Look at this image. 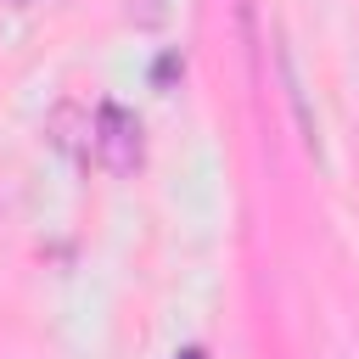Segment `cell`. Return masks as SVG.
Returning <instances> with one entry per match:
<instances>
[{
	"mask_svg": "<svg viewBox=\"0 0 359 359\" xmlns=\"http://www.w3.org/2000/svg\"><path fill=\"white\" fill-rule=\"evenodd\" d=\"M95 151L112 174H129L140 163V123L135 112H123L118 101H101L95 107Z\"/></svg>",
	"mask_w": 359,
	"mask_h": 359,
	"instance_id": "1",
	"label": "cell"
},
{
	"mask_svg": "<svg viewBox=\"0 0 359 359\" xmlns=\"http://www.w3.org/2000/svg\"><path fill=\"white\" fill-rule=\"evenodd\" d=\"M275 62H280V84H286V101H292L297 135H303V146H309V151L320 157V118H314V107H309V95H303V79H297V62H292V45H286V39H280Z\"/></svg>",
	"mask_w": 359,
	"mask_h": 359,
	"instance_id": "2",
	"label": "cell"
},
{
	"mask_svg": "<svg viewBox=\"0 0 359 359\" xmlns=\"http://www.w3.org/2000/svg\"><path fill=\"white\" fill-rule=\"evenodd\" d=\"M180 359H208V353H202V348H185V353H180Z\"/></svg>",
	"mask_w": 359,
	"mask_h": 359,
	"instance_id": "3",
	"label": "cell"
},
{
	"mask_svg": "<svg viewBox=\"0 0 359 359\" xmlns=\"http://www.w3.org/2000/svg\"><path fill=\"white\" fill-rule=\"evenodd\" d=\"M11 6H28V0H11Z\"/></svg>",
	"mask_w": 359,
	"mask_h": 359,
	"instance_id": "4",
	"label": "cell"
}]
</instances>
